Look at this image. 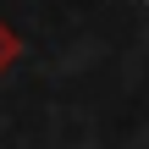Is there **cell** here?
<instances>
[{
    "instance_id": "1",
    "label": "cell",
    "mask_w": 149,
    "mask_h": 149,
    "mask_svg": "<svg viewBox=\"0 0 149 149\" xmlns=\"http://www.w3.org/2000/svg\"><path fill=\"white\" fill-rule=\"evenodd\" d=\"M17 61H22V33H17V28H11V22L0 17V77H6V72H11Z\"/></svg>"
}]
</instances>
